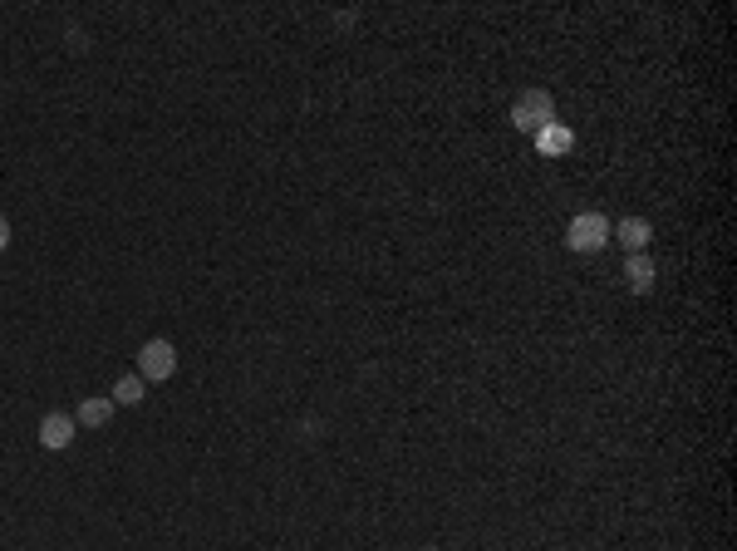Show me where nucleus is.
Here are the masks:
<instances>
[{"instance_id": "f257e3e1", "label": "nucleus", "mask_w": 737, "mask_h": 551, "mask_svg": "<svg viewBox=\"0 0 737 551\" xmlns=\"http://www.w3.org/2000/svg\"><path fill=\"white\" fill-rule=\"evenodd\" d=\"M546 123H556V99L546 89H521L516 104H511V128H521V133L536 138Z\"/></svg>"}, {"instance_id": "f03ea898", "label": "nucleus", "mask_w": 737, "mask_h": 551, "mask_svg": "<svg viewBox=\"0 0 737 551\" xmlns=\"http://www.w3.org/2000/svg\"><path fill=\"white\" fill-rule=\"evenodd\" d=\"M605 242H610V217H605V212H580L566 227L570 251H600Z\"/></svg>"}, {"instance_id": "7ed1b4c3", "label": "nucleus", "mask_w": 737, "mask_h": 551, "mask_svg": "<svg viewBox=\"0 0 737 551\" xmlns=\"http://www.w3.org/2000/svg\"><path fill=\"white\" fill-rule=\"evenodd\" d=\"M172 369H177V350L168 340H148L138 350V379L143 384H163V379H172Z\"/></svg>"}, {"instance_id": "20e7f679", "label": "nucleus", "mask_w": 737, "mask_h": 551, "mask_svg": "<svg viewBox=\"0 0 737 551\" xmlns=\"http://www.w3.org/2000/svg\"><path fill=\"white\" fill-rule=\"evenodd\" d=\"M74 433H79V424H74V414H45L40 419V448H50V453H59V448H69L74 443Z\"/></svg>"}, {"instance_id": "39448f33", "label": "nucleus", "mask_w": 737, "mask_h": 551, "mask_svg": "<svg viewBox=\"0 0 737 551\" xmlns=\"http://www.w3.org/2000/svg\"><path fill=\"white\" fill-rule=\"evenodd\" d=\"M654 261L644 256V251H634V256H624V286L634 291V296H644V291H654Z\"/></svg>"}, {"instance_id": "423d86ee", "label": "nucleus", "mask_w": 737, "mask_h": 551, "mask_svg": "<svg viewBox=\"0 0 737 551\" xmlns=\"http://www.w3.org/2000/svg\"><path fill=\"white\" fill-rule=\"evenodd\" d=\"M610 237H615V242H620L624 251L634 256V251H644V246L654 242V227H649L644 217H624L620 227H610Z\"/></svg>"}, {"instance_id": "0eeeda50", "label": "nucleus", "mask_w": 737, "mask_h": 551, "mask_svg": "<svg viewBox=\"0 0 737 551\" xmlns=\"http://www.w3.org/2000/svg\"><path fill=\"white\" fill-rule=\"evenodd\" d=\"M570 148H575V133H570L566 123H546V128L536 133V153H541V158H561Z\"/></svg>"}, {"instance_id": "6e6552de", "label": "nucleus", "mask_w": 737, "mask_h": 551, "mask_svg": "<svg viewBox=\"0 0 737 551\" xmlns=\"http://www.w3.org/2000/svg\"><path fill=\"white\" fill-rule=\"evenodd\" d=\"M114 419V399H84L79 404V414H74V424L79 429H104Z\"/></svg>"}, {"instance_id": "1a4fd4ad", "label": "nucleus", "mask_w": 737, "mask_h": 551, "mask_svg": "<svg viewBox=\"0 0 737 551\" xmlns=\"http://www.w3.org/2000/svg\"><path fill=\"white\" fill-rule=\"evenodd\" d=\"M143 389H148V384H143L138 374H123V379L114 384V394H109V399H114V404H123V409H133V404H143Z\"/></svg>"}, {"instance_id": "9d476101", "label": "nucleus", "mask_w": 737, "mask_h": 551, "mask_svg": "<svg viewBox=\"0 0 737 551\" xmlns=\"http://www.w3.org/2000/svg\"><path fill=\"white\" fill-rule=\"evenodd\" d=\"M5 246H10V222L0 217V251H5Z\"/></svg>"}, {"instance_id": "9b49d317", "label": "nucleus", "mask_w": 737, "mask_h": 551, "mask_svg": "<svg viewBox=\"0 0 737 551\" xmlns=\"http://www.w3.org/2000/svg\"><path fill=\"white\" fill-rule=\"evenodd\" d=\"M423 551H438V547H423Z\"/></svg>"}]
</instances>
